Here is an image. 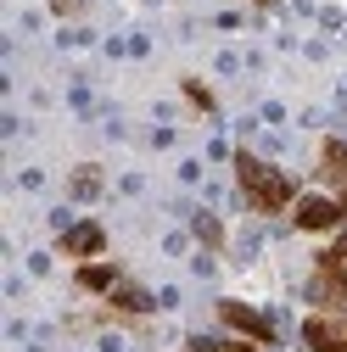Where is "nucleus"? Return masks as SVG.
I'll return each mask as SVG.
<instances>
[{
  "label": "nucleus",
  "instance_id": "7ed1b4c3",
  "mask_svg": "<svg viewBox=\"0 0 347 352\" xmlns=\"http://www.w3.org/2000/svg\"><path fill=\"white\" fill-rule=\"evenodd\" d=\"M291 218H297L302 235L336 230V224H347V196H302V201L291 207Z\"/></svg>",
  "mask_w": 347,
  "mask_h": 352
},
{
  "label": "nucleus",
  "instance_id": "1a4fd4ad",
  "mask_svg": "<svg viewBox=\"0 0 347 352\" xmlns=\"http://www.w3.org/2000/svg\"><path fill=\"white\" fill-rule=\"evenodd\" d=\"M112 307H123V314H151V296L135 291V285H118L112 291Z\"/></svg>",
  "mask_w": 347,
  "mask_h": 352
},
{
  "label": "nucleus",
  "instance_id": "0eeeda50",
  "mask_svg": "<svg viewBox=\"0 0 347 352\" xmlns=\"http://www.w3.org/2000/svg\"><path fill=\"white\" fill-rule=\"evenodd\" d=\"M319 179L347 196V146H341V140H325V146H319Z\"/></svg>",
  "mask_w": 347,
  "mask_h": 352
},
{
  "label": "nucleus",
  "instance_id": "ddd939ff",
  "mask_svg": "<svg viewBox=\"0 0 347 352\" xmlns=\"http://www.w3.org/2000/svg\"><path fill=\"white\" fill-rule=\"evenodd\" d=\"M191 352H252V346H241V341H213V336H196V341H191Z\"/></svg>",
  "mask_w": 347,
  "mask_h": 352
},
{
  "label": "nucleus",
  "instance_id": "f03ea898",
  "mask_svg": "<svg viewBox=\"0 0 347 352\" xmlns=\"http://www.w3.org/2000/svg\"><path fill=\"white\" fill-rule=\"evenodd\" d=\"M308 302H314V314H341V307H347V263H341L336 252H325V257L314 263Z\"/></svg>",
  "mask_w": 347,
  "mask_h": 352
},
{
  "label": "nucleus",
  "instance_id": "6e6552de",
  "mask_svg": "<svg viewBox=\"0 0 347 352\" xmlns=\"http://www.w3.org/2000/svg\"><path fill=\"white\" fill-rule=\"evenodd\" d=\"M118 285V269H107V263H84L78 269V291H112Z\"/></svg>",
  "mask_w": 347,
  "mask_h": 352
},
{
  "label": "nucleus",
  "instance_id": "9d476101",
  "mask_svg": "<svg viewBox=\"0 0 347 352\" xmlns=\"http://www.w3.org/2000/svg\"><path fill=\"white\" fill-rule=\"evenodd\" d=\"M196 235H202V246H213V252L224 246V224H219L213 212H202V218H196Z\"/></svg>",
  "mask_w": 347,
  "mask_h": 352
},
{
  "label": "nucleus",
  "instance_id": "39448f33",
  "mask_svg": "<svg viewBox=\"0 0 347 352\" xmlns=\"http://www.w3.org/2000/svg\"><path fill=\"white\" fill-rule=\"evenodd\" d=\"M302 346L308 352H347V314H314L302 324Z\"/></svg>",
  "mask_w": 347,
  "mask_h": 352
},
{
  "label": "nucleus",
  "instance_id": "f257e3e1",
  "mask_svg": "<svg viewBox=\"0 0 347 352\" xmlns=\"http://www.w3.org/2000/svg\"><path fill=\"white\" fill-rule=\"evenodd\" d=\"M235 185L246 196L252 212H286L297 207V185L286 179L280 168H269L264 157H252V151H235Z\"/></svg>",
  "mask_w": 347,
  "mask_h": 352
},
{
  "label": "nucleus",
  "instance_id": "423d86ee",
  "mask_svg": "<svg viewBox=\"0 0 347 352\" xmlns=\"http://www.w3.org/2000/svg\"><path fill=\"white\" fill-rule=\"evenodd\" d=\"M101 246H107V230H101V224H73V230L62 235V252H67V257H96Z\"/></svg>",
  "mask_w": 347,
  "mask_h": 352
},
{
  "label": "nucleus",
  "instance_id": "2eb2a0df",
  "mask_svg": "<svg viewBox=\"0 0 347 352\" xmlns=\"http://www.w3.org/2000/svg\"><path fill=\"white\" fill-rule=\"evenodd\" d=\"M336 257H341V263H347V235H341V241H336Z\"/></svg>",
  "mask_w": 347,
  "mask_h": 352
},
{
  "label": "nucleus",
  "instance_id": "4468645a",
  "mask_svg": "<svg viewBox=\"0 0 347 352\" xmlns=\"http://www.w3.org/2000/svg\"><path fill=\"white\" fill-rule=\"evenodd\" d=\"M51 6H56L62 17H78V12H84V0H51Z\"/></svg>",
  "mask_w": 347,
  "mask_h": 352
},
{
  "label": "nucleus",
  "instance_id": "9b49d317",
  "mask_svg": "<svg viewBox=\"0 0 347 352\" xmlns=\"http://www.w3.org/2000/svg\"><path fill=\"white\" fill-rule=\"evenodd\" d=\"M185 96H191V107H196V112H213V107H219V101H213V90H207L202 78H185Z\"/></svg>",
  "mask_w": 347,
  "mask_h": 352
},
{
  "label": "nucleus",
  "instance_id": "20e7f679",
  "mask_svg": "<svg viewBox=\"0 0 347 352\" xmlns=\"http://www.w3.org/2000/svg\"><path fill=\"white\" fill-rule=\"evenodd\" d=\"M219 324L241 330V336H246V341H257V346H275V324L257 314V307H246V302H219Z\"/></svg>",
  "mask_w": 347,
  "mask_h": 352
},
{
  "label": "nucleus",
  "instance_id": "f8f14e48",
  "mask_svg": "<svg viewBox=\"0 0 347 352\" xmlns=\"http://www.w3.org/2000/svg\"><path fill=\"white\" fill-rule=\"evenodd\" d=\"M101 190V168H78L73 173V196H96Z\"/></svg>",
  "mask_w": 347,
  "mask_h": 352
}]
</instances>
